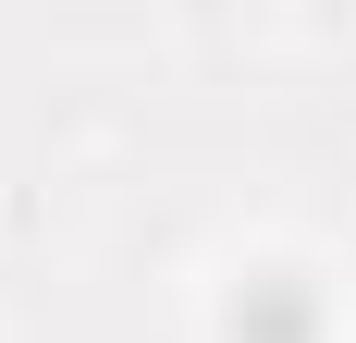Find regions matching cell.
Here are the masks:
<instances>
[{
	"mask_svg": "<svg viewBox=\"0 0 356 343\" xmlns=\"http://www.w3.org/2000/svg\"><path fill=\"white\" fill-rule=\"evenodd\" d=\"M221 343H320V294H307L295 270L234 282V307H221Z\"/></svg>",
	"mask_w": 356,
	"mask_h": 343,
	"instance_id": "6da1fadb",
	"label": "cell"
}]
</instances>
